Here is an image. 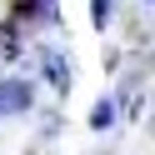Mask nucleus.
<instances>
[{
	"mask_svg": "<svg viewBox=\"0 0 155 155\" xmlns=\"http://www.w3.org/2000/svg\"><path fill=\"white\" fill-rule=\"evenodd\" d=\"M30 105V85L25 80H5L0 85V115H20Z\"/></svg>",
	"mask_w": 155,
	"mask_h": 155,
	"instance_id": "obj_1",
	"label": "nucleus"
},
{
	"mask_svg": "<svg viewBox=\"0 0 155 155\" xmlns=\"http://www.w3.org/2000/svg\"><path fill=\"white\" fill-rule=\"evenodd\" d=\"M45 70H50V85H60V90H65V65L55 60V55H45Z\"/></svg>",
	"mask_w": 155,
	"mask_h": 155,
	"instance_id": "obj_2",
	"label": "nucleus"
},
{
	"mask_svg": "<svg viewBox=\"0 0 155 155\" xmlns=\"http://www.w3.org/2000/svg\"><path fill=\"white\" fill-rule=\"evenodd\" d=\"M90 125H110V100H100V105H95V115H90Z\"/></svg>",
	"mask_w": 155,
	"mask_h": 155,
	"instance_id": "obj_3",
	"label": "nucleus"
},
{
	"mask_svg": "<svg viewBox=\"0 0 155 155\" xmlns=\"http://www.w3.org/2000/svg\"><path fill=\"white\" fill-rule=\"evenodd\" d=\"M105 15H110V0H95V25H105Z\"/></svg>",
	"mask_w": 155,
	"mask_h": 155,
	"instance_id": "obj_4",
	"label": "nucleus"
}]
</instances>
